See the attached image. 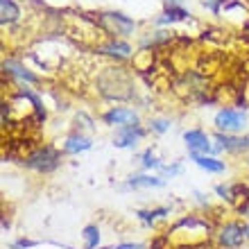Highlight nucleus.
<instances>
[{
	"instance_id": "1",
	"label": "nucleus",
	"mask_w": 249,
	"mask_h": 249,
	"mask_svg": "<svg viewBox=\"0 0 249 249\" xmlns=\"http://www.w3.org/2000/svg\"><path fill=\"white\" fill-rule=\"evenodd\" d=\"M25 163L30 165V168H34V170L50 172V170H54V168H57V163H59V157H57V152H54L53 147H43V150L30 154Z\"/></svg>"
},
{
	"instance_id": "2",
	"label": "nucleus",
	"mask_w": 249,
	"mask_h": 249,
	"mask_svg": "<svg viewBox=\"0 0 249 249\" xmlns=\"http://www.w3.org/2000/svg\"><path fill=\"white\" fill-rule=\"evenodd\" d=\"M102 27L109 34H127L134 30V20L124 18L123 14H105L102 16Z\"/></svg>"
},
{
	"instance_id": "3",
	"label": "nucleus",
	"mask_w": 249,
	"mask_h": 249,
	"mask_svg": "<svg viewBox=\"0 0 249 249\" xmlns=\"http://www.w3.org/2000/svg\"><path fill=\"white\" fill-rule=\"evenodd\" d=\"M215 124L217 129H224V131H236L240 129L245 124V113L240 111H231V109H224L215 116Z\"/></svg>"
},
{
	"instance_id": "4",
	"label": "nucleus",
	"mask_w": 249,
	"mask_h": 249,
	"mask_svg": "<svg viewBox=\"0 0 249 249\" xmlns=\"http://www.w3.org/2000/svg\"><path fill=\"white\" fill-rule=\"evenodd\" d=\"M105 120L109 124H124V127H134L138 123V116L131 109H111L105 116Z\"/></svg>"
},
{
	"instance_id": "5",
	"label": "nucleus",
	"mask_w": 249,
	"mask_h": 249,
	"mask_svg": "<svg viewBox=\"0 0 249 249\" xmlns=\"http://www.w3.org/2000/svg\"><path fill=\"white\" fill-rule=\"evenodd\" d=\"M243 231H245V227H240V224H227L220 231V243L227 245V247H238V245L243 243Z\"/></svg>"
},
{
	"instance_id": "6",
	"label": "nucleus",
	"mask_w": 249,
	"mask_h": 249,
	"mask_svg": "<svg viewBox=\"0 0 249 249\" xmlns=\"http://www.w3.org/2000/svg\"><path fill=\"white\" fill-rule=\"evenodd\" d=\"M186 145H188L193 152H202V150H209L211 145H209V138H206V134L199 129L195 131H186Z\"/></svg>"
},
{
	"instance_id": "7",
	"label": "nucleus",
	"mask_w": 249,
	"mask_h": 249,
	"mask_svg": "<svg viewBox=\"0 0 249 249\" xmlns=\"http://www.w3.org/2000/svg\"><path fill=\"white\" fill-rule=\"evenodd\" d=\"M217 141H220V147H222V150H247L249 147V138H233V136L217 134Z\"/></svg>"
},
{
	"instance_id": "8",
	"label": "nucleus",
	"mask_w": 249,
	"mask_h": 249,
	"mask_svg": "<svg viewBox=\"0 0 249 249\" xmlns=\"http://www.w3.org/2000/svg\"><path fill=\"white\" fill-rule=\"evenodd\" d=\"M0 16H2V23H14V20L20 16L18 7L14 5V0H0Z\"/></svg>"
},
{
	"instance_id": "9",
	"label": "nucleus",
	"mask_w": 249,
	"mask_h": 249,
	"mask_svg": "<svg viewBox=\"0 0 249 249\" xmlns=\"http://www.w3.org/2000/svg\"><path fill=\"white\" fill-rule=\"evenodd\" d=\"M141 134H143V131L136 129V127H124V131L120 134L118 138H116V145H118V147H129V145L134 143Z\"/></svg>"
},
{
	"instance_id": "10",
	"label": "nucleus",
	"mask_w": 249,
	"mask_h": 249,
	"mask_svg": "<svg viewBox=\"0 0 249 249\" xmlns=\"http://www.w3.org/2000/svg\"><path fill=\"white\" fill-rule=\"evenodd\" d=\"M193 159H195L197 165H199V168H204V170H211V172H222L224 170L222 161H215V159H209V157H199V154H195Z\"/></svg>"
},
{
	"instance_id": "11",
	"label": "nucleus",
	"mask_w": 249,
	"mask_h": 249,
	"mask_svg": "<svg viewBox=\"0 0 249 249\" xmlns=\"http://www.w3.org/2000/svg\"><path fill=\"white\" fill-rule=\"evenodd\" d=\"M66 152H71V154H75V152H84V150H89V147H91V141H89V138H68V141H66Z\"/></svg>"
},
{
	"instance_id": "12",
	"label": "nucleus",
	"mask_w": 249,
	"mask_h": 249,
	"mask_svg": "<svg viewBox=\"0 0 249 249\" xmlns=\"http://www.w3.org/2000/svg\"><path fill=\"white\" fill-rule=\"evenodd\" d=\"M84 240H86V247H89V249L98 247V243H100L98 227H86V229H84Z\"/></svg>"
},
{
	"instance_id": "13",
	"label": "nucleus",
	"mask_w": 249,
	"mask_h": 249,
	"mask_svg": "<svg viewBox=\"0 0 249 249\" xmlns=\"http://www.w3.org/2000/svg\"><path fill=\"white\" fill-rule=\"evenodd\" d=\"M129 186H134V188H138V186H163V181L154 177H131Z\"/></svg>"
},
{
	"instance_id": "14",
	"label": "nucleus",
	"mask_w": 249,
	"mask_h": 249,
	"mask_svg": "<svg viewBox=\"0 0 249 249\" xmlns=\"http://www.w3.org/2000/svg\"><path fill=\"white\" fill-rule=\"evenodd\" d=\"M105 53L118 54V57H127V54H129V46H124V43H111V46L105 48Z\"/></svg>"
},
{
	"instance_id": "15",
	"label": "nucleus",
	"mask_w": 249,
	"mask_h": 249,
	"mask_svg": "<svg viewBox=\"0 0 249 249\" xmlns=\"http://www.w3.org/2000/svg\"><path fill=\"white\" fill-rule=\"evenodd\" d=\"M186 16H188V14H186L184 9H170V12L161 18V23H168V20H179V18H186Z\"/></svg>"
},
{
	"instance_id": "16",
	"label": "nucleus",
	"mask_w": 249,
	"mask_h": 249,
	"mask_svg": "<svg viewBox=\"0 0 249 249\" xmlns=\"http://www.w3.org/2000/svg\"><path fill=\"white\" fill-rule=\"evenodd\" d=\"M5 68H14V72H16V75H20V77H25L27 82H34V75H32V72L23 71L20 66H16V64H5Z\"/></svg>"
},
{
	"instance_id": "17",
	"label": "nucleus",
	"mask_w": 249,
	"mask_h": 249,
	"mask_svg": "<svg viewBox=\"0 0 249 249\" xmlns=\"http://www.w3.org/2000/svg\"><path fill=\"white\" fill-rule=\"evenodd\" d=\"M152 129L154 131H165L168 129V123H165V120H154V123H152Z\"/></svg>"
},
{
	"instance_id": "18",
	"label": "nucleus",
	"mask_w": 249,
	"mask_h": 249,
	"mask_svg": "<svg viewBox=\"0 0 249 249\" xmlns=\"http://www.w3.org/2000/svg\"><path fill=\"white\" fill-rule=\"evenodd\" d=\"M145 168H152V165H157V161H154V157H152V152H147V154H145Z\"/></svg>"
}]
</instances>
